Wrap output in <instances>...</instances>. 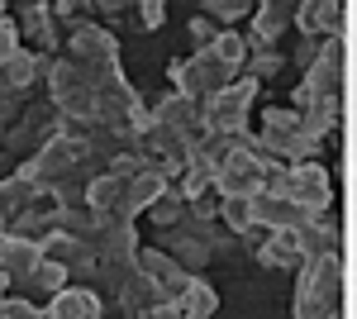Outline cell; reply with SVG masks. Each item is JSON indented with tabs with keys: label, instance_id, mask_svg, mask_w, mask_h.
Returning <instances> with one entry per match:
<instances>
[{
	"label": "cell",
	"instance_id": "6da1fadb",
	"mask_svg": "<svg viewBox=\"0 0 357 319\" xmlns=\"http://www.w3.org/2000/svg\"><path fill=\"white\" fill-rule=\"evenodd\" d=\"M252 96H257V81L238 77L229 81L224 91L205 96L200 101V133H215V138H234V143H248V114H252Z\"/></svg>",
	"mask_w": 357,
	"mask_h": 319
},
{
	"label": "cell",
	"instance_id": "7a4b0ae2",
	"mask_svg": "<svg viewBox=\"0 0 357 319\" xmlns=\"http://www.w3.org/2000/svg\"><path fill=\"white\" fill-rule=\"evenodd\" d=\"M67 62L86 72L96 86L119 77V43L114 34H105L100 24H72V43H67Z\"/></svg>",
	"mask_w": 357,
	"mask_h": 319
},
{
	"label": "cell",
	"instance_id": "3957f363",
	"mask_svg": "<svg viewBox=\"0 0 357 319\" xmlns=\"http://www.w3.org/2000/svg\"><path fill=\"white\" fill-rule=\"evenodd\" d=\"M48 91H53V105L62 110L67 124H91L96 119V81L77 72L67 57L48 67Z\"/></svg>",
	"mask_w": 357,
	"mask_h": 319
},
{
	"label": "cell",
	"instance_id": "277c9868",
	"mask_svg": "<svg viewBox=\"0 0 357 319\" xmlns=\"http://www.w3.org/2000/svg\"><path fill=\"white\" fill-rule=\"evenodd\" d=\"M267 167H276V162L252 153V148H234L215 167V195L220 200H252L262 191V181H267Z\"/></svg>",
	"mask_w": 357,
	"mask_h": 319
},
{
	"label": "cell",
	"instance_id": "5b68a950",
	"mask_svg": "<svg viewBox=\"0 0 357 319\" xmlns=\"http://www.w3.org/2000/svg\"><path fill=\"white\" fill-rule=\"evenodd\" d=\"M229 81L234 77H229L210 53H195V57H186V62H172V86H176V96H186V101H195V105H200L205 96L224 91Z\"/></svg>",
	"mask_w": 357,
	"mask_h": 319
},
{
	"label": "cell",
	"instance_id": "8992f818",
	"mask_svg": "<svg viewBox=\"0 0 357 319\" xmlns=\"http://www.w3.org/2000/svg\"><path fill=\"white\" fill-rule=\"evenodd\" d=\"M248 210H252V229H262V234H296V229H305L314 214L296 210L286 195H276V191H257L252 200H248Z\"/></svg>",
	"mask_w": 357,
	"mask_h": 319
},
{
	"label": "cell",
	"instance_id": "52a82bcc",
	"mask_svg": "<svg viewBox=\"0 0 357 319\" xmlns=\"http://www.w3.org/2000/svg\"><path fill=\"white\" fill-rule=\"evenodd\" d=\"M134 267L148 276V281H153V286H158V295H162V300H176V295L191 286V272H186V267H176L162 248H138Z\"/></svg>",
	"mask_w": 357,
	"mask_h": 319
},
{
	"label": "cell",
	"instance_id": "ba28073f",
	"mask_svg": "<svg viewBox=\"0 0 357 319\" xmlns=\"http://www.w3.org/2000/svg\"><path fill=\"white\" fill-rule=\"evenodd\" d=\"M343 20H348V10L343 5H329V0H305L296 5V29H301L305 38H343Z\"/></svg>",
	"mask_w": 357,
	"mask_h": 319
},
{
	"label": "cell",
	"instance_id": "9c48e42d",
	"mask_svg": "<svg viewBox=\"0 0 357 319\" xmlns=\"http://www.w3.org/2000/svg\"><path fill=\"white\" fill-rule=\"evenodd\" d=\"M43 262V248L38 243L20 239V234H0V281L5 286H24V276Z\"/></svg>",
	"mask_w": 357,
	"mask_h": 319
},
{
	"label": "cell",
	"instance_id": "30bf717a",
	"mask_svg": "<svg viewBox=\"0 0 357 319\" xmlns=\"http://www.w3.org/2000/svg\"><path fill=\"white\" fill-rule=\"evenodd\" d=\"M291 24H296V5H291V0H267V5H257V10H252V38H248V48H276V38Z\"/></svg>",
	"mask_w": 357,
	"mask_h": 319
},
{
	"label": "cell",
	"instance_id": "8fae6325",
	"mask_svg": "<svg viewBox=\"0 0 357 319\" xmlns=\"http://www.w3.org/2000/svg\"><path fill=\"white\" fill-rule=\"evenodd\" d=\"M43 315H53V319H100L105 305H100V291H91V286H62V291L43 305Z\"/></svg>",
	"mask_w": 357,
	"mask_h": 319
},
{
	"label": "cell",
	"instance_id": "7c38bea8",
	"mask_svg": "<svg viewBox=\"0 0 357 319\" xmlns=\"http://www.w3.org/2000/svg\"><path fill=\"white\" fill-rule=\"evenodd\" d=\"M38 195H43V191L33 186L29 177H5V181H0V229L10 234V229L33 210V200H38Z\"/></svg>",
	"mask_w": 357,
	"mask_h": 319
},
{
	"label": "cell",
	"instance_id": "4fadbf2b",
	"mask_svg": "<svg viewBox=\"0 0 357 319\" xmlns=\"http://www.w3.org/2000/svg\"><path fill=\"white\" fill-rule=\"evenodd\" d=\"M114 295H119V305H124L129 315H138V319H143L153 305H158V300H162V295H158V286H153V281H148L138 267L124 276V281H119V286H114Z\"/></svg>",
	"mask_w": 357,
	"mask_h": 319
},
{
	"label": "cell",
	"instance_id": "5bb4252c",
	"mask_svg": "<svg viewBox=\"0 0 357 319\" xmlns=\"http://www.w3.org/2000/svg\"><path fill=\"white\" fill-rule=\"evenodd\" d=\"M48 67H53V62H48L43 53H29V48H20V53L0 67V77H5V86H10L15 96H20V91H24L33 77H48Z\"/></svg>",
	"mask_w": 357,
	"mask_h": 319
},
{
	"label": "cell",
	"instance_id": "9a60e30c",
	"mask_svg": "<svg viewBox=\"0 0 357 319\" xmlns=\"http://www.w3.org/2000/svg\"><path fill=\"white\" fill-rule=\"evenodd\" d=\"M176 310H181L186 319H215V310H220V295H215V286H210V281L191 276V286L176 295Z\"/></svg>",
	"mask_w": 357,
	"mask_h": 319
},
{
	"label": "cell",
	"instance_id": "2e32d148",
	"mask_svg": "<svg viewBox=\"0 0 357 319\" xmlns=\"http://www.w3.org/2000/svg\"><path fill=\"white\" fill-rule=\"evenodd\" d=\"M257 262L262 267H301V239H296L291 229H286V234H262Z\"/></svg>",
	"mask_w": 357,
	"mask_h": 319
},
{
	"label": "cell",
	"instance_id": "e0dca14e",
	"mask_svg": "<svg viewBox=\"0 0 357 319\" xmlns=\"http://www.w3.org/2000/svg\"><path fill=\"white\" fill-rule=\"evenodd\" d=\"M205 53L215 57V62H220L229 77H238V72H243V62H248V38L229 29V34H215V43H210Z\"/></svg>",
	"mask_w": 357,
	"mask_h": 319
},
{
	"label": "cell",
	"instance_id": "ac0fdd59",
	"mask_svg": "<svg viewBox=\"0 0 357 319\" xmlns=\"http://www.w3.org/2000/svg\"><path fill=\"white\" fill-rule=\"evenodd\" d=\"M162 191H172V177L167 172H158V167H148V172H138L134 181H129V210H148Z\"/></svg>",
	"mask_w": 357,
	"mask_h": 319
},
{
	"label": "cell",
	"instance_id": "d6986e66",
	"mask_svg": "<svg viewBox=\"0 0 357 319\" xmlns=\"http://www.w3.org/2000/svg\"><path fill=\"white\" fill-rule=\"evenodd\" d=\"M62 286H67V267L48 262V258H43V262H38V267L24 276V291H38V295H43V305H48V300H53Z\"/></svg>",
	"mask_w": 357,
	"mask_h": 319
},
{
	"label": "cell",
	"instance_id": "ffe728a7",
	"mask_svg": "<svg viewBox=\"0 0 357 319\" xmlns=\"http://www.w3.org/2000/svg\"><path fill=\"white\" fill-rule=\"evenodd\" d=\"M15 29H24L29 38L38 43V53L53 48V20H48V5H24V20H20Z\"/></svg>",
	"mask_w": 357,
	"mask_h": 319
},
{
	"label": "cell",
	"instance_id": "44dd1931",
	"mask_svg": "<svg viewBox=\"0 0 357 319\" xmlns=\"http://www.w3.org/2000/svg\"><path fill=\"white\" fill-rule=\"evenodd\" d=\"M148 210H153V224H162V229H172V224H186V200L176 195V186L162 191V195H158Z\"/></svg>",
	"mask_w": 357,
	"mask_h": 319
},
{
	"label": "cell",
	"instance_id": "7402d4cb",
	"mask_svg": "<svg viewBox=\"0 0 357 319\" xmlns=\"http://www.w3.org/2000/svg\"><path fill=\"white\" fill-rule=\"evenodd\" d=\"M248 67H252L248 77L262 86L267 77H276V72L286 67V53H281V48H248Z\"/></svg>",
	"mask_w": 357,
	"mask_h": 319
},
{
	"label": "cell",
	"instance_id": "603a6c76",
	"mask_svg": "<svg viewBox=\"0 0 357 319\" xmlns=\"http://www.w3.org/2000/svg\"><path fill=\"white\" fill-rule=\"evenodd\" d=\"M220 219H224V229H234V234H252V210H248V200H220Z\"/></svg>",
	"mask_w": 357,
	"mask_h": 319
},
{
	"label": "cell",
	"instance_id": "cb8c5ba5",
	"mask_svg": "<svg viewBox=\"0 0 357 319\" xmlns=\"http://www.w3.org/2000/svg\"><path fill=\"white\" fill-rule=\"evenodd\" d=\"M0 319H43V305H33V300H15V295H5V300H0Z\"/></svg>",
	"mask_w": 357,
	"mask_h": 319
},
{
	"label": "cell",
	"instance_id": "d4e9b609",
	"mask_svg": "<svg viewBox=\"0 0 357 319\" xmlns=\"http://www.w3.org/2000/svg\"><path fill=\"white\" fill-rule=\"evenodd\" d=\"M15 53H20V29H15V20H5V5H0V67Z\"/></svg>",
	"mask_w": 357,
	"mask_h": 319
},
{
	"label": "cell",
	"instance_id": "484cf974",
	"mask_svg": "<svg viewBox=\"0 0 357 319\" xmlns=\"http://www.w3.org/2000/svg\"><path fill=\"white\" fill-rule=\"evenodd\" d=\"M134 15H138L134 24L143 29V34H153V29H162V15H167V5H158V0H148V5H138Z\"/></svg>",
	"mask_w": 357,
	"mask_h": 319
},
{
	"label": "cell",
	"instance_id": "4316f807",
	"mask_svg": "<svg viewBox=\"0 0 357 319\" xmlns=\"http://www.w3.org/2000/svg\"><path fill=\"white\" fill-rule=\"evenodd\" d=\"M205 10H210L215 20H243V15H252V5H248V0H220V5L210 0Z\"/></svg>",
	"mask_w": 357,
	"mask_h": 319
},
{
	"label": "cell",
	"instance_id": "83f0119b",
	"mask_svg": "<svg viewBox=\"0 0 357 319\" xmlns=\"http://www.w3.org/2000/svg\"><path fill=\"white\" fill-rule=\"evenodd\" d=\"M215 34H220V29L210 24V20H191V38H195V43H200V48H195V53H205V48H210V43H215Z\"/></svg>",
	"mask_w": 357,
	"mask_h": 319
},
{
	"label": "cell",
	"instance_id": "f1b7e54d",
	"mask_svg": "<svg viewBox=\"0 0 357 319\" xmlns=\"http://www.w3.org/2000/svg\"><path fill=\"white\" fill-rule=\"evenodd\" d=\"M143 319H186V315L176 310V300H158V305H153V310H148Z\"/></svg>",
	"mask_w": 357,
	"mask_h": 319
},
{
	"label": "cell",
	"instance_id": "f546056e",
	"mask_svg": "<svg viewBox=\"0 0 357 319\" xmlns=\"http://www.w3.org/2000/svg\"><path fill=\"white\" fill-rule=\"evenodd\" d=\"M0 234H5V229H0Z\"/></svg>",
	"mask_w": 357,
	"mask_h": 319
}]
</instances>
